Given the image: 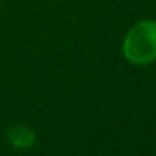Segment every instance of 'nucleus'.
<instances>
[{
	"label": "nucleus",
	"instance_id": "obj_1",
	"mask_svg": "<svg viewBox=\"0 0 156 156\" xmlns=\"http://www.w3.org/2000/svg\"><path fill=\"white\" fill-rule=\"evenodd\" d=\"M122 54L131 64L146 66L156 61V20H141L128 30Z\"/></svg>",
	"mask_w": 156,
	"mask_h": 156
},
{
	"label": "nucleus",
	"instance_id": "obj_2",
	"mask_svg": "<svg viewBox=\"0 0 156 156\" xmlns=\"http://www.w3.org/2000/svg\"><path fill=\"white\" fill-rule=\"evenodd\" d=\"M7 139L14 148L27 149L35 143V133L27 126H12L7 131Z\"/></svg>",
	"mask_w": 156,
	"mask_h": 156
}]
</instances>
